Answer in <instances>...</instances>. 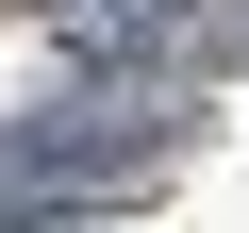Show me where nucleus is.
I'll use <instances>...</instances> for the list:
<instances>
[{
    "instance_id": "obj_2",
    "label": "nucleus",
    "mask_w": 249,
    "mask_h": 233,
    "mask_svg": "<svg viewBox=\"0 0 249 233\" xmlns=\"http://www.w3.org/2000/svg\"><path fill=\"white\" fill-rule=\"evenodd\" d=\"M0 233H100V216H50V200H34V216H0Z\"/></svg>"
},
{
    "instance_id": "obj_1",
    "label": "nucleus",
    "mask_w": 249,
    "mask_h": 233,
    "mask_svg": "<svg viewBox=\"0 0 249 233\" xmlns=\"http://www.w3.org/2000/svg\"><path fill=\"white\" fill-rule=\"evenodd\" d=\"M150 150H166L150 100H67V116H17V134H0V183H17V200H67V183H116Z\"/></svg>"
}]
</instances>
